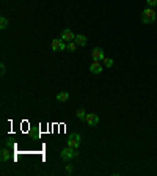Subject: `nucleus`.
<instances>
[{
    "instance_id": "nucleus-12",
    "label": "nucleus",
    "mask_w": 157,
    "mask_h": 176,
    "mask_svg": "<svg viewBox=\"0 0 157 176\" xmlns=\"http://www.w3.org/2000/svg\"><path fill=\"white\" fill-rule=\"evenodd\" d=\"M76 115H77V118H79V120H82V121H85V118H86V113H85V109H77Z\"/></svg>"
},
{
    "instance_id": "nucleus-15",
    "label": "nucleus",
    "mask_w": 157,
    "mask_h": 176,
    "mask_svg": "<svg viewBox=\"0 0 157 176\" xmlns=\"http://www.w3.org/2000/svg\"><path fill=\"white\" fill-rule=\"evenodd\" d=\"M102 63H104V65H105V66H107V68H112V66H113V65H115V61H113V60H112V58H107V57H105V58H104V60H102Z\"/></svg>"
},
{
    "instance_id": "nucleus-3",
    "label": "nucleus",
    "mask_w": 157,
    "mask_h": 176,
    "mask_svg": "<svg viewBox=\"0 0 157 176\" xmlns=\"http://www.w3.org/2000/svg\"><path fill=\"white\" fill-rule=\"evenodd\" d=\"M66 46L68 44H65V41L61 38L60 40H52V43H50V47H52L54 52H61V51L66 49Z\"/></svg>"
},
{
    "instance_id": "nucleus-2",
    "label": "nucleus",
    "mask_w": 157,
    "mask_h": 176,
    "mask_svg": "<svg viewBox=\"0 0 157 176\" xmlns=\"http://www.w3.org/2000/svg\"><path fill=\"white\" fill-rule=\"evenodd\" d=\"M77 154H79V152H77L74 148H71V146H66V148H63V149L60 151V157H61L63 162H69V160L74 159Z\"/></svg>"
},
{
    "instance_id": "nucleus-13",
    "label": "nucleus",
    "mask_w": 157,
    "mask_h": 176,
    "mask_svg": "<svg viewBox=\"0 0 157 176\" xmlns=\"http://www.w3.org/2000/svg\"><path fill=\"white\" fill-rule=\"evenodd\" d=\"M8 19L5 18V16H2V18H0V29H2V30H5L7 27H8Z\"/></svg>"
},
{
    "instance_id": "nucleus-14",
    "label": "nucleus",
    "mask_w": 157,
    "mask_h": 176,
    "mask_svg": "<svg viewBox=\"0 0 157 176\" xmlns=\"http://www.w3.org/2000/svg\"><path fill=\"white\" fill-rule=\"evenodd\" d=\"M66 49H68L69 52H74V51L77 49V43H76V41H69L68 46H66Z\"/></svg>"
},
{
    "instance_id": "nucleus-17",
    "label": "nucleus",
    "mask_w": 157,
    "mask_h": 176,
    "mask_svg": "<svg viewBox=\"0 0 157 176\" xmlns=\"http://www.w3.org/2000/svg\"><path fill=\"white\" fill-rule=\"evenodd\" d=\"M72 170H74V168H72L71 165H66V173H69V174H71V173H72Z\"/></svg>"
},
{
    "instance_id": "nucleus-5",
    "label": "nucleus",
    "mask_w": 157,
    "mask_h": 176,
    "mask_svg": "<svg viewBox=\"0 0 157 176\" xmlns=\"http://www.w3.org/2000/svg\"><path fill=\"white\" fill-rule=\"evenodd\" d=\"M63 41H74L76 40V35L72 33V30H69V29H63V32H61V36H60Z\"/></svg>"
},
{
    "instance_id": "nucleus-7",
    "label": "nucleus",
    "mask_w": 157,
    "mask_h": 176,
    "mask_svg": "<svg viewBox=\"0 0 157 176\" xmlns=\"http://www.w3.org/2000/svg\"><path fill=\"white\" fill-rule=\"evenodd\" d=\"M90 72L91 74H101L102 72V65H101V61H97V60H93V63L90 65Z\"/></svg>"
},
{
    "instance_id": "nucleus-16",
    "label": "nucleus",
    "mask_w": 157,
    "mask_h": 176,
    "mask_svg": "<svg viewBox=\"0 0 157 176\" xmlns=\"http://www.w3.org/2000/svg\"><path fill=\"white\" fill-rule=\"evenodd\" d=\"M146 3H148V7H157V0H146Z\"/></svg>"
},
{
    "instance_id": "nucleus-11",
    "label": "nucleus",
    "mask_w": 157,
    "mask_h": 176,
    "mask_svg": "<svg viewBox=\"0 0 157 176\" xmlns=\"http://www.w3.org/2000/svg\"><path fill=\"white\" fill-rule=\"evenodd\" d=\"M55 98H57V101L65 102V101H68V99H69V93H68V91H60Z\"/></svg>"
},
{
    "instance_id": "nucleus-6",
    "label": "nucleus",
    "mask_w": 157,
    "mask_h": 176,
    "mask_svg": "<svg viewBox=\"0 0 157 176\" xmlns=\"http://www.w3.org/2000/svg\"><path fill=\"white\" fill-rule=\"evenodd\" d=\"M91 57H93V60L102 61V60L105 58V54H104V51H102L101 47H94V49H93V52H91Z\"/></svg>"
},
{
    "instance_id": "nucleus-4",
    "label": "nucleus",
    "mask_w": 157,
    "mask_h": 176,
    "mask_svg": "<svg viewBox=\"0 0 157 176\" xmlns=\"http://www.w3.org/2000/svg\"><path fill=\"white\" fill-rule=\"evenodd\" d=\"M68 146H71V148H74V149L80 148V135H79V134H72V135L68 138Z\"/></svg>"
},
{
    "instance_id": "nucleus-10",
    "label": "nucleus",
    "mask_w": 157,
    "mask_h": 176,
    "mask_svg": "<svg viewBox=\"0 0 157 176\" xmlns=\"http://www.w3.org/2000/svg\"><path fill=\"white\" fill-rule=\"evenodd\" d=\"M76 43H77V46H85L86 44V36L85 35H76V40H74Z\"/></svg>"
},
{
    "instance_id": "nucleus-18",
    "label": "nucleus",
    "mask_w": 157,
    "mask_h": 176,
    "mask_svg": "<svg viewBox=\"0 0 157 176\" xmlns=\"http://www.w3.org/2000/svg\"><path fill=\"white\" fill-rule=\"evenodd\" d=\"M0 69H2V76H5V65H3V63L0 65Z\"/></svg>"
},
{
    "instance_id": "nucleus-9",
    "label": "nucleus",
    "mask_w": 157,
    "mask_h": 176,
    "mask_svg": "<svg viewBox=\"0 0 157 176\" xmlns=\"http://www.w3.org/2000/svg\"><path fill=\"white\" fill-rule=\"evenodd\" d=\"M0 159H2V162H7V160L13 159V156H11V151H10L8 148H3V149H2V156H0Z\"/></svg>"
},
{
    "instance_id": "nucleus-1",
    "label": "nucleus",
    "mask_w": 157,
    "mask_h": 176,
    "mask_svg": "<svg viewBox=\"0 0 157 176\" xmlns=\"http://www.w3.org/2000/svg\"><path fill=\"white\" fill-rule=\"evenodd\" d=\"M155 19H157V11H155L152 7H148V8L141 13V22H143V24L151 25V24H154Z\"/></svg>"
},
{
    "instance_id": "nucleus-8",
    "label": "nucleus",
    "mask_w": 157,
    "mask_h": 176,
    "mask_svg": "<svg viewBox=\"0 0 157 176\" xmlns=\"http://www.w3.org/2000/svg\"><path fill=\"white\" fill-rule=\"evenodd\" d=\"M85 121L88 123V126H97L99 124V116L96 113H86Z\"/></svg>"
}]
</instances>
